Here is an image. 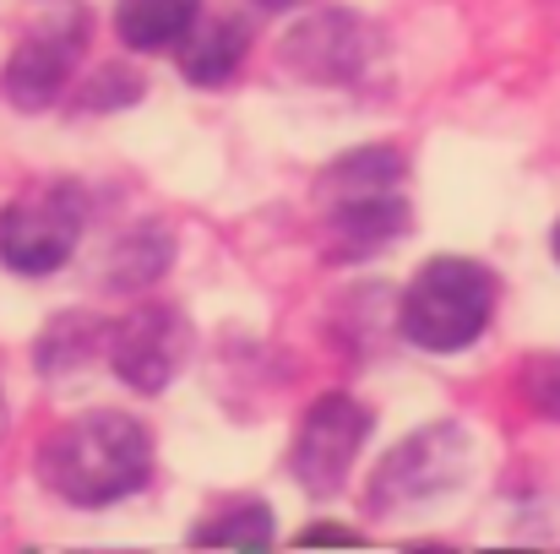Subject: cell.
Wrapping results in <instances>:
<instances>
[{"mask_svg": "<svg viewBox=\"0 0 560 554\" xmlns=\"http://www.w3.org/2000/svg\"><path fill=\"white\" fill-rule=\"evenodd\" d=\"M153 440L126 413H88L44 446V484L77 506H109L148 484Z\"/></svg>", "mask_w": 560, "mask_h": 554, "instance_id": "1", "label": "cell"}, {"mask_svg": "<svg viewBox=\"0 0 560 554\" xmlns=\"http://www.w3.org/2000/svg\"><path fill=\"white\" fill-rule=\"evenodd\" d=\"M327 196V245L338 261H365L408 228L402 207V158L397 153H349L322 180Z\"/></svg>", "mask_w": 560, "mask_h": 554, "instance_id": "2", "label": "cell"}, {"mask_svg": "<svg viewBox=\"0 0 560 554\" xmlns=\"http://www.w3.org/2000/svg\"><path fill=\"white\" fill-rule=\"evenodd\" d=\"M495 316V272L463 256L424 261L402 294V338L430 354L468 349Z\"/></svg>", "mask_w": 560, "mask_h": 554, "instance_id": "3", "label": "cell"}, {"mask_svg": "<svg viewBox=\"0 0 560 554\" xmlns=\"http://www.w3.org/2000/svg\"><path fill=\"white\" fill-rule=\"evenodd\" d=\"M88 223V196L71 180L33 185L27 196H16L0 212V261L22 278H44L55 267H66V256L77 250Z\"/></svg>", "mask_w": 560, "mask_h": 554, "instance_id": "4", "label": "cell"}, {"mask_svg": "<svg viewBox=\"0 0 560 554\" xmlns=\"http://www.w3.org/2000/svg\"><path fill=\"white\" fill-rule=\"evenodd\" d=\"M365 440H371V408L332 391V397H322V402L305 413V424H300V435H294L289 468H294V479H300L311 495H338Z\"/></svg>", "mask_w": 560, "mask_h": 554, "instance_id": "5", "label": "cell"}, {"mask_svg": "<svg viewBox=\"0 0 560 554\" xmlns=\"http://www.w3.org/2000/svg\"><path fill=\"white\" fill-rule=\"evenodd\" d=\"M190 354V321L170 305H142L109 327V365L137 391H164Z\"/></svg>", "mask_w": 560, "mask_h": 554, "instance_id": "6", "label": "cell"}, {"mask_svg": "<svg viewBox=\"0 0 560 554\" xmlns=\"http://www.w3.org/2000/svg\"><path fill=\"white\" fill-rule=\"evenodd\" d=\"M468 468V440L452 429V424H430L419 429L408 446H397L386 457V468L375 473L371 500L375 506H408V500H430L441 490H452Z\"/></svg>", "mask_w": 560, "mask_h": 554, "instance_id": "7", "label": "cell"}, {"mask_svg": "<svg viewBox=\"0 0 560 554\" xmlns=\"http://www.w3.org/2000/svg\"><path fill=\"white\" fill-rule=\"evenodd\" d=\"M82 27H88L82 16H60L49 27H33L16 44V55H11L5 76H0V93L16 109H44L66 87V76L77 71V60H82Z\"/></svg>", "mask_w": 560, "mask_h": 554, "instance_id": "8", "label": "cell"}, {"mask_svg": "<svg viewBox=\"0 0 560 554\" xmlns=\"http://www.w3.org/2000/svg\"><path fill=\"white\" fill-rule=\"evenodd\" d=\"M375 38L371 27L354 16V11H322L311 22H300L283 44V60L300 71V76H316V82H354L371 60Z\"/></svg>", "mask_w": 560, "mask_h": 554, "instance_id": "9", "label": "cell"}, {"mask_svg": "<svg viewBox=\"0 0 560 554\" xmlns=\"http://www.w3.org/2000/svg\"><path fill=\"white\" fill-rule=\"evenodd\" d=\"M245 22L234 16H212V22H190V33L175 44L180 49V71H186L196 87H218L240 71L245 60Z\"/></svg>", "mask_w": 560, "mask_h": 554, "instance_id": "10", "label": "cell"}, {"mask_svg": "<svg viewBox=\"0 0 560 554\" xmlns=\"http://www.w3.org/2000/svg\"><path fill=\"white\" fill-rule=\"evenodd\" d=\"M196 11H201V0H120L115 27L131 49H170L190 33Z\"/></svg>", "mask_w": 560, "mask_h": 554, "instance_id": "11", "label": "cell"}, {"mask_svg": "<svg viewBox=\"0 0 560 554\" xmlns=\"http://www.w3.org/2000/svg\"><path fill=\"white\" fill-rule=\"evenodd\" d=\"M190 539H196V544H234V550H267V544H272V517H267L261 506H240V511H229V517H218V522L196 528Z\"/></svg>", "mask_w": 560, "mask_h": 554, "instance_id": "12", "label": "cell"}, {"mask_svg": "<svg viewBox=\"0 0 560 554\" xmlns=\"http://www.w3.org/2000/svg\"><path fill=\"white\" fill-rule=\"evenodd\" d=\"M523 397H528L539 413L560 419V354H539V359L523 365Z\"/></svg>", "mask_w": 560, "mask_h": 554, "instance_id": "13", "label": "cell"}, {"mask_svg": "<svg viewBox=\"0 0 560 554\" xmlns=\"http://www.w3.org/2000/svg\"><path fill=\"white\" fill-rule=\"evenodd\" d=\"M267 11H289V5H305V0H261Z\"/></svg>", "mask_w": 560, "mask_h": 554, "instance_id": "14", "label": "cell"}, {"mask_svg": "<svg viewBox=\"0 0 560 554\" xmlns=\"http://www.w3.org/2000/svg\"><path fill=\"white\" fill-rule=\"evenodd\" d=\"M0 435H5V402H0Z\"/></svg>", "mask_w": 560, "mask_h": 554, "instance_id": "15", "label": "cell"}, {"mask_svg": "<svg viewBox=\"0 0 560 554\" xmlns=\"http://www.w3.org/2000/svg\"><path fill=\"white\" fill-rule=\"evenodd\" d=\"M556 256H560V223H556Z\"/></svg>", "mask_w": 560, "mask_h": 554, "instance_id": "16", "label": "cell"}]
</instances>
